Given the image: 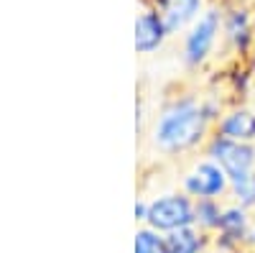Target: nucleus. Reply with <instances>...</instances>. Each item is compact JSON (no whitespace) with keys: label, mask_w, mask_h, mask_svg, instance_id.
<instances>
[{"label":"nucleus","mask_w":255,"mask_h":253,"mask_svg":"<svg viewBox=\"0 0 255 253\" xmlns=\"http://www.w3.org/2000/svg\"><path fill=\"white\" fill-rule=\"evenodd\" d=\"M133 253H168L166 236L153 228H148V225L138 228L135 238H133Z\"/></svg>","instance_id":"12"},{"label":"nucleus","mask_w":255,"mask_h":253,"mask_svg":"<svg viewBox=\"0 0 255 253\" xmlns=\"http://www.w3.org/2000/svg\"><path fill=\"white\" fill-rule=\"evenodd\" d=\"M230 195L235 197L238 205H243L248 210H255V172L238 179V182H230Z\"/></svg>","instance_id":"13"},{"label":"nucleus","mask_w":255,"mask_h":253,"mask_svg":"<svg viewBox=\"0 0 255 253\" xmlns=\"http://www.w3.org/2000/svg\"><path fill=\"white\" fill-rule=\"evenodd\" d=\"M207 243H209V233H204L197 225H186L166 233L168 253H204Z\"/></svg>","instance_id":"10"},{"label":"nucleus","mask_w":255,"mask_h":253,"mask_svg":"<svg viewBox=\"0 0 255 253\" xmlns=\"http://www.w3.org/2000/svg\"><path fill=\"white\" fill-rule=\"evenodd\" d=\"M215 133L232 138V141H248L255 143V110L250 108H230L215 123Z\"/></svg>","instance_id":"9"},{"label":"nucleus","mask_w":255,"mask_h":253,"mask_svg":"<svg viewBox=\"0 0 255 253\" xmlns=\"http://www.w3.org/2000/svg\"><path fill=\"white\" fill-rule=\"evenodd\" d=\"M133 213H135L138 223H145V218H148V200H138L135 207H133Z\"/></svg>","instance_id":"14"},{"label":"nucleus","mask_w":255,"mask_h":253,"mask_svg":"<svg viewBox=\"0 0 255 253\" xmlns=\"http://www.w3.org/2000/svg\"><path fill=\"white\" fill-rule=\"evenodd\" d=\"M222 210L225 207L220 205V200H194V225L204 233H215L220 228Z\"/></svg>","instance_id":"11"},{"label":"nucleus","mask_w":255,"mask_h":253,"mask_svg":"<svg viewBox=\"0 0 255 253\" xmlns=\"http://www.w3.org/2000/svg\"><path fill=\"white\" fill-rule=\"evenodd\" d=\"M250 228H253L250 210L235 202V205H230V207L222 210L220 228L215 230V243L220 248H240V246H248Z\"/></svg>","instance_id":"8"},{"label":"nucleus","mask_w":255,"mask_h":253,"mask_svg":"<svg viewBox=\"0 0 255 253\" xmlns=\"http://www.w3.org/2000/svg\"><path fill=\"white\" fill-rule=\"evenodd\" d=\"M204 154L215 159L230 177V182H238L255 172V143L248 141H232L220 133H212L207 138Z\"/></svg>","instance_id":"4"},{"label":"nucleus","mask_w":255,"mask_h":253,"mask_svg":"<svg viewBox=\"0 0 255 253\" xmlns=\"http://www.w3.org/2000/svg\"><path fill=\"white\" fill-rule=\"evenodd\" d=\"M248 246L255 251V218H253V228H250V236H248Z\"/></svg>","instance_id":"15"},{"label":"nucleus","mask_w":255,"mask_h":253,"mask_svg":"<svg viewBox=\"0 0 255 253\" xmlns=\"http://www.w3.org/2000/svg\"><path fill=\"white\" fill-rule=\"evenodd\" d=\"M250 69H253V74H255V67H250Z\"/></svg>","instance_id":"17"},{"label":"nucleus","mask_w":255,"mask_h":253,"mask_svg":"<svg viewBox=\"0 0 255 253\" xmlns=\"http://www.w3.org/2000/svg\"><path fill=\"white\" fill-rule=\"evenodd\" d=\"M151 3L168 28V33L176 36V33H184L194 20L212 5V0H145Z\"/></svg>","instance_id":"7"},{"label":"nucleus","mask_w":255,"mask_h":253,"mask_svg":"<svg viewBox=\"0 0 255 253\" xmlns=\"http://www.w3.org/2000/svg\"><path fill=\"white\" fill-rule=\"evenodd\" d=\"M215 120L204 108V97L181 95L166 102L151 125V143L158 151L176 156L197 149L209 138Z\"/></svg>","instance_id":"1"},{"label":"nucleus","mask_w":255,"mask_h":253,"mask_svg":"<svg viewBox=\"0 0 255 253\" xmlns=\"http://www.w3.org/2000/svg\"><path fill=\"white\" fill-rule=\"evenodd\" d=\"M171 38L161 13L151 5L140 0V13L135 18V51L143 56H151L158 49H163V44Z\"/></svg>","instance_id":"6"},{"label":"nucleus","mask_w":255,"mask_h":253,"mask_svg":"<svg viewBox=\"0 0 255 253\" xmlns=\"http://www.w3.org/2000/svg\"><path fill=\"white\" fill-rule=\"evenodd\" d=\"M220 38H222V5L212 3L194 23L184 31V41H181L184 64L189 69L204 67Z\"/></svg>","instance_id":"2"},{"label":"nucleus","mask_w":255,"mask_h":253,"mask_svg":"<svg viewBox=\"0 0 255 253\" xmlns=\"http://www.w3.org/2000/svg\"><path fill=\"white\" fill-rule=\"evenodd\" d=\"M248 59H250V67H255V46H253V51H250V56H248Z\"/></svg>","instance_id":"16"},{"label":"nucleus","mask_w":255,"mask_h":253,"mask_svg":"<svg viewBox=\"0 0 255 253\" xmlns=\"http://www.w3.org/2000/svg\"><path fill=\"white\" fill-rule=\"evenodd\" d=\"M148 228L158 230V233H171V230L194 225V197H189L184 189L181 192H166L156 200H148Z\"/></svg>","instance_id":"3"},{"label":"nucleus","mask_w":255,"mask_h":253,"mask_svg":"<svg viewBox=\"0 0 255 253\" xmlns=\"http://www.w3.org/2000/svg\"><path fill=\"white\" fill-rule=\"evenodd\" d=\"M181 189L194 200H220L230 192V177L215 159H202L181 179Z\"/></svg>","instance_id":"5"}]
</instances>
